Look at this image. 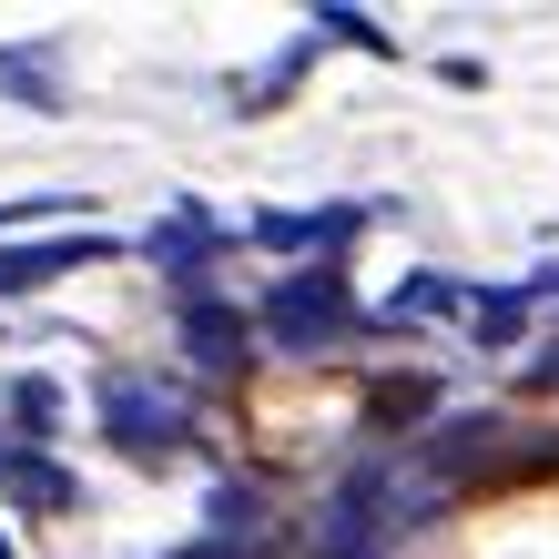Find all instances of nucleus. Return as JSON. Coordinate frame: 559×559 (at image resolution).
<instances>
[{
    "label": "nucleus",
    "mask_w": 559,
    "mask_h": 559,
    "mask_svg": "<svg viewBox=\"0 0 559 559\" xmlns=\"http://www.w3.org/2000/svg\"><path fill=\"white\" fill-rule=\"evenodd\" d=\"M92 407H103V438L122 457H174V448L204 438V427H193V397H183L174 377H143V367H103Z\"/></svg>",
    "instance_id": "nucleus-1"
},
{
    "label": "nucleus",
    "mask_w": 559,
    "mask_h": 559,
    "mask_svg": "<svg viewBox=\"0 0 559 559\" xmlns=\"http://www.w3.org/2000/svg\"><path fill=\"white\" fill-rule=\"evenodd\" d=\"M254 325L275 336V356H325L336 336H356V285L346 265H295L265 285V306H254Z\"/></svg>",
    "instance_id": "nucleus-2"
},
{
    "label": "nucleus",
    "mask_w": 559,
    "mask_h": 559,
    "mask_svg": "<svg viewBox=\"0 0 559 559\" xmlns=\"http://www.w3.org/2000/svg\"><path fill=\"white\" fill-rule=\"evenodd\" d=\"M112 235L103 224H82V235H51V245H0V295H41L61 275H82V265H103Z\"/></svg>",
    "instance_id": "nucleus-3"
},
{
    "label": "nucleus",
    "mask_w": 559,
    "mask_h": 559,
    "mask_svg": "<svg viewBox=\"0 0 559 559\" xmlns=\"http://www.w3.org/2000/svg\"><path fill=\"white\" fill-rule=\"evenodd\" d=\"M0 499H11V509H41V519H61V509H82V478L61 468L51 448L0 438Z\"/></svg>",
    "instance_id": "nucleus-4"
},
{
    "label": "nucleus",
    "mask_w": 559,
    "mask_h": 559,
    "mask_svg": "<svg viewBox=\"0 0 559 559\" xmlns=\"http://www.w3.org/2000/svg\"><path fill=\"white\" fill-rule=\"evenodd\" d=\"M245 336H254V325H245L235 306H224V295H183V356H193L204 377L245 367Z\"/></svg>",
    "instance_id": "nucleus-5"
},
{
    "label": "nucleus",
    "mask_w": 559,
    "mask_h": 559,
    "mask_svg": "<svg viewBox=\"0 0 559 559\" xmlns=\"http://www.w3.org/2000/svg\"><path fill=\"white\" fill-rule=\"evenodd\" d=\"M377 204H325V214H254V245H346L367 235Z\"/></svg>",
    "instance_id": "nucleus-6"
},
{
    "label": "nucleus",
    "mask_w": 559,
    "mask_h": 559,
    "mask_svg": "<svg viewBox=\"0 0 559 559\" xmlns=\"http://www.w3.org/2000/svg\"><path fill=\"white\" fill-rule=\"evenodd\" d=\"M478 306V285H457V275H407L397 295H386V316L397 325H427V316H468Z\"/></svg>",
    "instance_id": "nucleus-7"
},
{
    "label": "nucleus",
    "mask_w": 559,
    "mask_h": 559,
    "mask_svg": "<svg viewBox=\"0 0 559 559\" xmlns=\"http://www.w3.org/2000/svg\"><path fill=\"white\" fill-rule=\"evenodd\" d=\"M0 407H11V427H21L31 448H41L51 427H61V386L51 377H11V386H0Z\"/></svg>",
    "instance_id": "nucleus-8"
},
{
    "label": "nucleus",
    "mask_w": 559,
    "mask_h": 559,
    "mask_svg": "<svg viewBox=\"0 0 559 559\" xmlns=\"http://www.w3.org/2000/svg\"><path fill=\"white\" fill-rule=\"evenodd\" d=\"M468 325H478V346H519V325H530V295H519V285L478 295V306H468Z\"/></svg>",
    "instance_id": "nucleus-9"
},
{
    "label": "nucleus",
    "mask_w": 559,
    "mask_h": 559,
    "mask_svg": "<svg viewBox=\"0 0 559 559\" xmlns=\"http://www.w3.org/2000/svg\"><path fill=\"white\" fill-rule=\"evenodd\" d=\"M0 92H21V103L51 112V41L41 51H0Z\"/></svg>",
    "instance_id": "nucleus-10"
},
{
    "label": "nucleus",
    "mask_w": 559,
    "mask_h": 559,
    "mask_svg": "<svg viewBox=\"0 0 559 559\" xmlns=\"http://www.w3.org/2000/svg\"><path fill=\"white\" fill-rule=\"evenodd\" d=\"M316 41H356V51H377V61H386V51H397V31H377L367 11H316Z\"/></svg>",
    "instance_id": "nucleus-11"
},
{
    "label": "nucleus",
    "mask_w": 559,
    "mask_h": 559,
    "mask_svg": "<svg viewBox=\"0 0 559 559\" xmlns=\"http://www.w3.org/2000/svg\"><path fill=\"white\" fill-rule=\"evenodd\" d=\"M61 214H82V193H31V204H0V235L11 224H61Z\"/></svg>",
    "instance_id": "nucleus-12"
},
{
    "label": "nucleus",
    "mask_w": 559,
    "mask_h": 559,
    "mask_svg": "<svg viewBox=\"0 0 559 559\" xmlns=\"http://www.w3.org/2000/svg\"><path fill=\"white\" fill-rule=\"evenodd\" d=\"M519 295H530V306H559V265H539V275H519Z\"/></svg>",
    "instance_id": "nucleus-13"
},
{
    "label": "nucleus",
    "mask_w": 559,
    "mask_h": 559,
    "mask_svg": "<svg viewBox=\"0 0 559 559\" xmlns=\"http://www.w3.org/2000/svg\"><path fill=\"white\" fill-rule=\"evenodd\" d=\"M530 386H559V346H549V356H539V367H530Z\"/></svg>",
    "instance_id": "nucleus-14"
}]
</instances>
